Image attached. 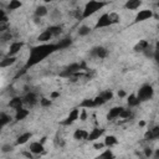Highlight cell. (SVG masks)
I'll list each match as a JSON object with an SVG mask.
<instances>
[{"mask_svg":"<svg viewBox=\"0 0 159 159\" xmlns=\"http://www.w3.org/2000/svg\"><path fill=\"white\" fill-rule=\"evenodd\" d=\"M24 155H25V157H27V158H31V157H32L31 152H30V153H24Z\"/></svg>","mask_w":159,"mask_h":159,"instance_id":"cell-47","label":"cell"},{"mask_svg":"<svg viewBox=\"0 0 159 159\" xmlns=\"http://www.w3.org/2000/svg\"><path fill=\"white\" fill-rule=\"evenodd\" d=\"M12 150V145H10V144H4L2 147H1V152L2 153H9V152H11Z\"/></svg>","mask_w":159,"mask_h":159,"instance_id":"cell-38","label":"cell"},{"mask_svg":"<svg viewBox=\"0 0 159 159\" xmlns=\"http://www.w3.org/2000/svg\"><path fill=\"white\" fill-rule=\"evenodd\" d=\"M47 12H48V10H47V7H46V6H43V5L37 6V7H36V10H35V15H36L37 17H43V16H46V15H47Z\"/></svg>","mask_w":159,"mask_h":159,"instance_id":"cell-26","label":"cell"},{"mask_svg":"<svg viewBox=\"0 0 159 159\" xmlns=\"http://www.w3.org/2000/svg\"><path fill=\"white\" fill-rule=\"evenodd\" d=\"M91 31H92V30H91L89 26L83 25V26H81V27L78 29V35H80V36H86V35H88Z\"/></svg>","mask_w":159,"mask_h":159,"instance_id":"cell-30","label":"cell"},{"mask_svg":"<svg viewBox=\"0 0 159 159\" xmlns=\"http://www.w3.org/2000/svg\"><path fill=\"white\" fill-rule=\"evenodd\" d=\"M109 19H111V22H112V25H114V24H118V22L120 21V17H119V15H118L117 12H109Z\"/></svg>","mask_w":159,"mask_h":159,"instance_id":"cell-31","label":"cell"},{"mask_svg":"<svg viewBox=\"0 0 159 159\" xmlns=\"http://www.w3.org/2000/svg\"><path fill=\"white\" fill-rule=\"evenodd\" d=\"M88 134H89V133H88L86 129H83V128H78V129L75 130V133H73V138H75L76 140H87Z\"/></svg>","mask_w":159,"mask_h":159,"instance_id":"cell-14","label":"cell"},{"mask_svg":"<svg viewBox=\"0 0 159 159\" xmlns=\"http://www.w3.org/2000/svg\"><path fill=\"white\" fill-rule=\"evenodd\" d=\"M144 155H145L147 158L152 157V155H153V150H152L150 148H145V149H144Z\"/></svg>","mask_w":159,"mask_h":159,"instance_id":"cell-40","label":"cell"},{"mask_svg":"<svg viewBox=\"0 0 159 159\" xmlns=\"http://www.w3.org/2000/svg\"><path fill=\"white\" fill-rule=\"evenodd\" d=\"M93 99H94V107H98V106H103V104L106 103V101H104V99H103V98H102L99 94H98L97 97H94Z\"/></svg>","mask_w":159,"mask_h":159,"instance_id":"cell-34","label":"cell"},{"mask_svg":"<svg viewBox=\"0 0 159 159\" xmlns=\"http://www.w3.org/2000/svg\"><path fill=\"white\" fill-rule=\"evenodd\" d=\"M45 2H50V1H52V0H43Z\"/></svg>","mask_w":159,"mask_h":159,"instance_id":"cell-50","label":"cell"},{"mask_svg":"<svg viewBox=\"0 0 159 159\" xmlns=\"http://www.w3.org/2000/svg\"><path fill=\"white\" fill-rule=\"evenodd\" d=\"M94 149H102V148H104L106 147V144L104 143H94Z\"/></svg>","mask_w":159,"mask_h":159,"instance_id":"cell-41","label":"cell"},{"mask_svg":"<svg viewBox=\"0 0 159 159\" xmlns=\"http://www.w3.org/2000/svg\"><path fill=\"white\" fill-rule=\"evenodd\" d=\"M155 5H157V6H158V7H159V1H158V2H157V4H155Z\"/></svg>","mask_w":159,"mask_h":159,"instance_id":"cell-51","label":"cell"},{"mask_svg":"<svg viewBox=\"0 0 159 159\" xmlns=\"http://www.w3.org/2000/svg\"><path fill=\"white\" fill-rule=\"evenodd\" d=\"M81 70H82L81 63L75 62V63H71L70 66H67V67H66V68L60 73V76H61V77L71 78V77H72V76H75L77 72H81Z\"/></svg>","mask_w":159,"mask_h":159,"instance_id":"cell-4","label":"cell"},{"mask_svg":"<svg viewBox=\"0 0 159 159\" xmlns=\"http://www.w3.org/2000/svg\"><path fill=\"white\" fill-rule=\"evenodd\" d=\"M40 142H41V143H42V144H43V143H45V142H46V137H42V139H41V140H40Z\"/></svg>","mask_w":159,"mask_h":159,"instance_id":"cell-48","label":"cell"},{"mask_svg":"<svg viewBox=\"0 0 159 159\" xmlns=\"http://www.w3.org/2000/svg\"><path fill=\"white\" fill-rule=\"evenodd\" d=\"M150 132H152L153 139H157V138H159V125H157V127L152 128V129H150Z\"/></svg>","mask_w":159,"mask_h":159,"instance_id":"cell-37","label":"cell"},{"mask_svg":"<svg viewBox=\"0 0 159 159\" xmlns=\"http://www.w3.org/2000/svg\"><path fill=\"white\" fill-rule=\"evenodd\" d=\"M22 6L21 1L20 0H10V2L7 4V10L9 11H15L17 9H20Z\"/></svg>","mask_w":159,"mask_h":159,"instance_id":"cell-25","label":"cell"},{"mask_svg":"<svg viewBox=\"0 0 159 159\" xmlns=\"http://www.w3.org/2000/svg\"><path fill=\"white\" fill-rule=\"evenodd\" d=\"M91 56H96L98 58H104L107 56V50L103 46H96L91 50Z\"/></svg>","mask_w":159,"mask_h":159,"instance_id":"cell-10","label":"cell"},{"mask_svg":"<svg viewBox=\"0 0 159 159\" xmlns=\"http://www.w3.org/2000/svg\"><path fill=\"white\" fill-rule=\"evenodd\" d=\"M29 150L32 153V154H41L43 153V144L41 142H32L29 147Z\"/></svg>","mask_w":159,"mask_h":159,"instance_id":"cell-12","label":"cell"},{"mask_svg":"<svg viewBox=\"0 0 159 159\" xmlns=\"http://www.w3.org/2000/svg\"><path fill=\"white\" fill-rule=\"evenodd\" d=\"M148 47H149V42L147 40H139V42L133 47V50L135 52H144Z\"/></svg>","mask_w":159,"mask_h":159,"instance_id":"cell-18","label":"cell"},{"mask_svg":"<svg viewBox=\"0 0 159 159\" xmlns=\"http://www.w3.org/2000/svg\"><path fill=\"white\" fill-rule=\"evenodd\" d=\"M144 124H145V123H144V122H143V120H142V122H139V125H140V127H143V125H144Z\"/></svg>","mask_w":159,"mask_h":159,"instance_id":"cell-49","label":"cell"},{"mask_svg":"<svg viewBox=\"0 0 159 159\" xmlns=\"http://www.w3.org/2000/svg\"><path fill=\"white\" fill-rule=\"evenodd\" d=\"M154 51H157V52H159V41H157V43H155V48H154Z\"/></svg>","mask_w":159,"mask_h":159,"instance_id":"cell-46","label":"cell"},{"mask_svg":"<svg viewBox=\"0 0 159 159\" xmlns=\"http://www.w3.org/2000/svg\"><path fill=\"white\" fill-rule=\"evenodd\" d=\"M71 43H72V39L71 37H65V39H62L57 42V47H58V50H63V48L70 47Z\"/></svg>","mask_w":159,"mask_h":159,"instance_id":"cell-22","label":"cell"},{"mask_svg":"<svg viewBox=\"0 0 159 159\" xmlns=\"http://www.w3.org/2000/svg\"><path fill=\"white\" fill-rule=\"evenodd\" d=\"M81 108H93L94 107V99L93 98H84L81 104H80Z\"/></svg>","mask_w":159,"mask_h":159,"instance_id":"cell-27","label":"cell"},{"mask_svg":"<svg viewBox=\"0 0 159 159\" xmlns=\"http://www.w3.org/2000/svg\"><path fill=\"white\" fill-rule=\"evenodd\" d=\"M137 96H138V98H139L140 102L149 101V99L153 98V96H154V88H153V86H150V84H143V86L138 89Z\"/></svg>","mask_w":159,"mask_h":159,"instance_id":"cell-3","label":"cell"},{"mask_svg":"<svg viewBox=\"0 0 159 159\" xmlns=\"http://www.w3.org/2000/svg\"><path fill=\"white\" fill-rule=\"evenodd\" d=\"M106 1H98V0H89L86 5H84V7H83V10H82V17L83 19H87V17H89L91 15H93V14H96L98 10H101V9H103L104 6H106Z\"/></svg>","mask_w":159,"mask_h":159,"instance_id":"cell-2","label":"cell"},{"mask_svg":"<svg viewBox=\"0 0 159 159\" xmlns=\"http://www.w3.org/2000/svg\"><path fill=\"white\" fill-rule=\"evenodd\" d=\"M48 30L51 31V34H52L53 36H58V35L62 32L61 26H50V27H48Z\"/></svg>","mask_w":159,"mask_h":159,"instance_id":"cell-32","label":"cell"},{"mask_svg":"<svg viewBox=\"0 0 159 159\" xmlns=\"http://www.w3.org/2000/svg\"><path fill=\"white\" fill-rule=\"evenodd\" d=\"M52 37H53V35H52L51 31L47 29V30H45L43 32H41V34L37 36V41H39V42H43V43H46V42L50 41Z\"/></svg>","mask_w":159,"mask_h":159,"instance_id":"cell-16","label":"cell"},{"mask_svg":"<svg viewBox=\"0 0 159 159\" xmlns=\"http://www.w3.org/2000/svg\"><path fill=\"white\" fill-rule=\"evenodd\" d=\"M112 22H111V19H109V14H103L99 16V19L97 20L96 25H94V29H102V27H108L111 26Z\"/></svg>","mask_w":159,"mask_h":159,"instance_id":"cell-5","label":"cell"},{"mask_svg":"<svg viewBox=\"0 0 159 159\" xmlns=\"http://www.w3.org/2000/svg\"><path fill=\"white\" fill-rule=\"evenodd\" d=\"M58 97H60V92H52L51 96H50L51 99H55V98H58Z\"/></svg>","mask_w":159,"mask_h":159,"instance_id":"cell-42","label":"cell"},{"mask_svg":"<svg viewBox=\"0 0 159 159\" xmlns=\"http://www.w3.org/2000/svg\"><path fill=\"white\" fill-rule=\"evenodd\" d=\"M154 58H155L157 63L159 65V52H157V51H155V53H154Z\"/></svg>","mask_w":159,"mask_h":159,"instance_id":"cell-44","label":"cell"},{"mask_svg":"<svg viewBox=\"0 0 159 159\" xmlns=\"http://www.w3.org/2000/svg\"><path fill=\"white\" fill-rule=\"evenodd\" d=\"M57 50H58L57 43H42V45H37V46L31 47L30 55H29V58L26 61L25 67L26 68H30V67L40 63L47 56H50L51 53H53Z\"/></svg>","mask_w":159,"mask_h":159,"instance_id":"cell-1","label":"cell"},{"mask_svg":"<svg viewBox=\"0 0 159 159\" xmlns=\"http://www.w3.org/2000/svg\"><path fill=\"white\" fill-rule=\"evenodd\" d=\"M99 96L106 101V102H108V101H111L112 98H113V93H112V91H103V92H101L99 93Z\"/></svg>","mask_w":159,"mask_h":159,"instance_id":"cell-29","label":"cell"},{"mask_svg":"<svg viewBox=\"0 0 159 159\" xmlns=\"http://www.w3.org/2000/svg\"><path fill=\"white\" fill-rule=\"evenodd\" d=\"M22 98H24V103L30 106V107H32V106H35L37 103V96L34 92H27Z\"/></svg>","mask_w":159,"mask_h":159,"instance_id":"cell-9","label":"cell"},{"mask_svg":"<svg viewBox=\"0 0 159 159\" xmlns=\"http://www.w3.org/2000/svg\"><path fill=\"white\" fill-rule=\"evenodd\" d=\"M80 119H81L82 122H84V120L87 119V111H86V109H82V111L80 112Z\"/></svg>","mask_w":159,"mask_h":159,"instance_id":"cell-39","label":"cell"},{"mask_svg":"<svg viewBox=\"0 0 159 159\" xmlns=\"http://www.w3.org/2000/svg\"><path fill=\"white\" fill-rule=\"evenodd\" d=\"M153 157H154V158H159V149H157V150L153 153Z\"/></svg>","mask_w":159,"mask_h":159,"instance_id":"cell-45","label":"cell"},{"mask_svg":"<svg viewBox=\"0 0 159 159\" xmlns=\"http://www.w3.org/2000/svg\"><path fill=\"white\" fill-rule=\"evenodd\" d=\"M22 104H24V98L22 97H12L9 101V107L14 108L15 111L19 109V108H22Z\"/></svg>","mask_w":159,"mask_h":159,"instance_id":"cell-13","label":"cell"},{"mask_svg":"<svg viewBox=\"0 0 159 159\" xmlns=\"http://www.w3.org/2000/svg\"><path fill=\"white\" fill-rule=\"evenodd\" d=\"M142 5V0H127L124 7L127 10H137Z\"/></svg>","mask_w":159,"mask_h":159,"instance_id":"cell-17","label":"cell"},{"mask_svg":"<svg viewBox=\"0 0 159 159\" xmlns=\"http://www.w3.org/2000/svg\"><path fill=\"white\" fill-rule=\"evenodd\" d=\"M124 96H125V92H124L123 89L118 91V97H120V98H122V97H124Z\"/></svg>","mask_w":159,"mask_h":159,"instance_id":"cell-43","label":"cell"},{"mask_svg":"<svg viewBox=\"0 0 159 159\" xmlns=\"http://www.w3.org/2000/svg\"><path fill=\"white\" fill-rule=\"evenodd\" d=\"M124 108L123 107H113V108H111L109 109V112H108V114H107V119L108 120H113V119H116V118H118L119 116H120V113H122V111H123Z\"/></svg>","mask_w":159,"mask_h":159,"instance_id":"cell-11","label":"cell"},{"mask_svg":"<svg viewBox=\"0 0 159 159\" xmlns=\"http://www.w3.org/2000/svg\"><path fill=\"white\" fill-rule=\"evenodd\" d=\"M22 47H24V42L22 41H15V42H12L10 45V47H9V51H7V55L6 56H16L21 51Z\"/></svg>","mask_w":159,"mask_h":159,"instance_id":"cell-8","label":"cell"},{"mask_svg":"<svg viewBox=\"0 0 159 159\" xmlns=\"http://www.w3.org/2000/svg\"><path fill=\"white\" fill-rule=\"evenodd\" d=\"M16 60H17V58H16L15 56H6L5 58L1 60L0 66H1V67H9V66L14 65V63L16 62Z\"/></svg>","mask_w":159,"mask_h":159,"instance_id":"cell-20","label":"cell"},{"mask_svg":"<svg viewBox=\"0 0 159 159\" xmlns=\"http://www.w3.org/2000/svg\"><path fill=\"white\" fill-rule=\"evenodd\" d=\"M40 104L42 106V107H50L51 104H52V101H51V98L48 99V98H41L40 99Z\"/></svg>","mask_w":159,"mask_h":159,"instance_id":"cell-35","label":"cell"},{"mask_svg":"<svg viewBox=\"0 0 159 159\" xmlns=\"http://www.w3.org/2000/svg\"><path fill=\"white\" fill-rule=\"evenodd\" d=\"M103 133H104V129H102V128H93V129L89 132L87 140H96V139H99V137L103 135Z\"/></svg>","mask_w":159,"mask_h":159,"instance_id":"cell-15","label":"cell"},{"mask_svg":"<svg viewBox=\"0 0 159 159\" xmlns=\"http://www.w3.org/2000/svg\"><path fill=\"white\" fill-rule=\"evenodd\" d=\"M120 118H123V119H128V118H130L132 117V111L130 109H123L122 111V113H120V116H119Z\"/></svg>","mask_w":159,"mask_h":159,"instance_id":"cell-33","label":"cell"},{"mask_svg":"<svg viewBox=\"0 0 159 159\" xmlns=\"http://www.w3.org/2000/svg\"><path fill=\"white\" fill-rule=\"evenodd\" d=\"M153 16V11L152 10H140L137 15H135V19H134V22H142V21H145V20H149L150 17Z\"/></svg>","mask_w":159,"mask_h":159,"instance_id":"cell-7","label":"cell"},{"mask_svg":"<svg viewBox=\"0 0 159 159\" xmlns=\"http://www.w3.org/2000/svg\"><path fill=\"white\" fill-rule=\"evenodd\" d=\"M104 144H106V147L111 148V147L118 144V139H117V137H114V135H107V137L104 138Z\"/></svg>","mask_w":159,"mask_h":159,"instance_id":"cell-24","label":"cell"},{"mask_svg":"<svg viewBox=\"0 0 159 159\" xmlns=\"http://www.w3.org/2000/svg\"><path fill=\"white\" fill-rule=\"evenodd\" d=\"M10 120H11V117L9 114H6L4 112L0 113V124H1V127H5L7 123H10Z\"/></svg>","mask_w":159,"mask_h":159,"instance_id":"cell-28","label":"cell"},{"mask_svg":"<svg viewBox=\"0 0 159 159\" xmlns=\"http://www.w3.org/2000/svg\"><path fill=\"white\" fill-rule=\"evenodd\" d=\"M80 118V109L78 108H73L71 112H70V114L67 116V118L65 119V120H62V124L63 125H71L73 122H76L77 119Z\"/></svg>","mask_w":159,"mask_h":159,"instance_id":"cell-6","label":"cell"},{"mask_svg":"<svg viewBox=\"0 0 159 159\" xmlns=\"http://www.w3.org/2000/svg\"><path fill=\"white\" fill-rule=\"evenodd\" d=\"M31 137H32V134H31L30 132H25V133H22V134H20V135L17 137V139H16V144H17V145H22V144L27 143L29 139H30Z\"/></svg>","mask_w":159,"mask_h":159,"instance_id":"cell-19","label":"cell"},{"mask_svg":"<svg viewBox=\"0 0 159 159\" xmlns=\"http://www.w3.org/2000/svg\"><path fill=\"white\" fill-rule=\"evenodd\" d=\"M113 157H114V155H113V153H112L109 149H107V150H104L102 154H99V158H108V159H109V158H113Z\"/></svg>","mask_w":159,"mask_h":159,"instance_id":"cell-36","label":"cell"},{"mask_svg":"<svg viewBox=\"0 0 159 159\" xmlns=\"http://www.w3.org/2000/svg\"><path fill=\"white\" fill-rule=\"evenodd\" d=\"M127 103H128V106H129V107H137V106L140 103V101H139V98H138V96H137V94L132 93V94H129V96H128Z\"/></svg>","mask_w":159,"mask_h":159,"instance_id":"cell-23","label":"cell"},{"mask_svg":"<svg viewBox=\"0 0 159 159\" xmlns=\"http://www.w3.org/2000/svg\"><path fill=\"white\" fill-rule=\"evenodd\" d=\"M29 109H25V108H19L16 109V113H15V119L16 120H22L25 119L27 116H29Z\"/></svg>","mask_w":159,"mask_h":159,"instance_id":"cell-21","label":"cell"}]
</instances>
